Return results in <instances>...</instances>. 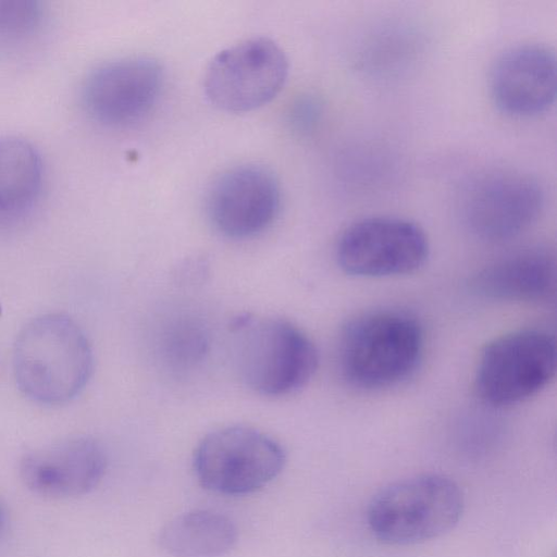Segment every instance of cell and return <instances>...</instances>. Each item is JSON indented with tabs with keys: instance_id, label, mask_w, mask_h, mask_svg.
<instances>
[{
	"instance_id": "obj_1",
	"label": "cell",
	"mask_w": 557,
	"mask_h": 557,
	"mask_svg": "<svg viewBox=\"0 0 557 557\" xmlns=\"http://www.w3.org/2000/svg\"><path fill=\"white\" fill-rule=\"evenodd\" d=\"M94 371V354L83 329L65 313L38 315L20 331L13 373L24 396L45 406L76 398Z\"/></svg>"
},
{
	"instance_id": "obj_2",
	"label": "cell",
	"mask_w": 557,
	"mask_h": 557,
	"mask_svg": "<svg viewBox=\"0 0 557 557\" xmlns=\"http://www.w3.org/2000/svg\"><path fill=\"white\" fill-rule=\"evenodd\" d=\"M423 349V329L413 315L395 309L368 311L342 329L339 373L358 389H383L408 379L417 370Z\"/></svg>"
},
{
	"instance_id": "obj_3",
	"label": "cell",
	"mask_w": 557,
	"mask_h": 557,
	"mask_svg": "<svg viewBox=\"0 0 557 557\" xmlns=\"http://www.w3.org/2000/svg\"><path fill=\"white\" fill-rule=\"evenodd\" d=\"M231 333L237 375L259 395L293 394L307 385L318 369L313 342L285 319L239 315L233 321Z\"/></svg>"
},
{
	"instance_id": "obj_4",
	"label": "cell",
	"mask_w": 557,
	"mask_h": 557,
	"mask_svg": "<svg viewBox=\"0 0 557 557\" xmlns=\"http://www.w3.org/2000/svg\"><path fill=\"white\" fill-rule=\"evenodd\" d=\"M463 494L450 478L423 473L389 483L370 500L367 523L381 543L408 546L437 539L459 522Z\"/></svg>"
},
{
	"instance_id": "obj_5",
	"label": "cell",
	"mask_w": 557,
	"mask_h": 557,
	"mask_svg": "<svg viewBox=\"0 0 557 557\" xmlns=\"http://www.w3.org/2000/svg\"><path fill=\"white\" fill-rule=\"evenodd\" d=\"M285 462V450L277 441L246 425L208 433L193 458L198 482L206 490L228 496L259 491L282 472Z\"/></svg>"
},
{
	"instance_id": "obj_6",
	"label": "cell",
	"mask_w": 557,
	"mask_h": 557,
	"mask_svg": "<svg viewBox=\"0 0 557 557\" xmlns=\"http://www.w3.org/2000/svg\"><path fill=\"white\" fill-rule=\"evenodd\" d=\"M556 371V343L540 330L502 335L482 350L474 375L480 399L491 407L520 404L541 392Z\"/></svg>"
},
{
	"instance_id": "obj_7",
	"label": "cell",
	"mask_w": 557,
	"mask_h": 557,
	"mask_svg": "<svg viewBox=\"0 0 557 557\" xmlns=\"http://www.w3.org/2000/svg\"><path fill=\"white\" fill-rule=\"evenodd\" d=\"M287 75L288 60L283 49L270 38L252 37L212 58L203 90L209 102L222 111L249 112L275 98Z\"/></svg>"
},
{
	"instance_id": "obj_8",
	"label": "cell",
	"mask_w": 557,
	"mask_h": 557,
	"mask_svg": "<svg viewBox=\"0 0 557 557\" xmlns=\"http://www.w3.org/2000/svg\"><path fill=\"white\" fill-rule=\"evenodd\" d=\"M430 244L416 222L392 215L360 219L341 234L337 264L348 275L387 277L413 273L425 263Z\"/></svg>"
},
{
	"instance_id": "obj_9",
	"label": "cell",
	"mask_w": 557,
	"mask_h": 557,
	"mask_svg": "<svg viewBox=\"0 0 557 557\" xmlns=\"http://www.w3.org/2000/svg\"><path fill=\"white\" fill-rule=\"evenodd\" d=\"M545 203L542 185L509 169L485 172L466 187L461 213L468 228L492 243L511 239L533 225Z\"/></svg>"
},
{
	"instance_id": "obj_10",
	"label": "cell",
	"mask_w": 557,
	"mask_h": 557,
	"mask_svg": "<svg viewBox=\"0 0 557 557\" xmlns=\"http://www.w3.org/2000/svg\"><path fill=\"white\" fill-rule=\"evenodd\" d=\"M163 87L160 63L145 55L103 62L89 72L82 102L97 122L110 127L135 124L150 113Z\"/></svg>"
},
{
	"instance_id": "obj_11",
	"label": "cell",
	"mask_w": 557,
	"mask_h": 557,
	"mask_svg": "<svg viewBox=\"0 0 557 557\" xmlns=\"http://www.w3.org/2000/svg\"><path fill=\"white\" fill-rule=\"evenodd\" d=\"M281 187L274 173L258 163L233 166L210 185L205 210L213 228L231 239L263 233L276 219Z\"/></svg>"
},
{
	"instance_id": "obj_12",
	"label": "cell",
	"mask_w": 557,
	"mask_h": 557,
	"mask_svg": "<svg viewBox=\"0 0 557 557\" xmlns=\"http://www.w3.org/2000/svg\"><path fill=\"white\" fill-rule=\"evenodd\" d=\"M108 466L103 446L90 436H72L25 454L18 466L34 494L66 499L84 496L102 481Z\"/></svg>"
},
{
	"instance_id": "obj_13",
	"label": "cell",
	"mask_w": 557,
	"mask_h": 557,
	"mask_svg": "<svg viewBox=\"0 0 557 557\" xmlns=\"http://www.w3.org/2000/svg\"><path fill=\"white\" fill-rule=\"evenodd\" d=\"M556 57L548 46L522 44L506 50L490 74L491 96L499 110L515 116L540 114L555 102Z\"/></svg>"
},
{
	"instance_id": "obj_14",
	"label": "cell",
	"mask_w": 557,
	"mask_h": 557,
	"mask_svg": "<svg viewBox=\"0 0 557 557\" xmlns=\"http://www.w3.org/2000/svg\"><path fill=\"white\" fill-rule=\"evenodd\" d=\"M555 259L541 247L515 250L490 262L473 276L472 289L494 300L534 301L555 287Z\"/></svg>"
},
{
	"instance_id": "obj_15",
	"label": "cell",
	"mask_w": 557,
	"mask_h": 557,
	"mask_svg": "<svg viewBox=\"0 0 557 557\" xmlns=\"http://www.w3.org/2000/svg\"><path fill=\"white\" fill-rule=\"evenodd\" d=\"M44 183L45 166L37 148L18 136H0V230L32 214Z\"/></svg>"
},
{
	"instance_id": "obj_16",
	"label": "cell",
	"mask_w": 557,
	"mask_h": 557,
	"mask_svg": "<svg viewBox=\"0 0 557 557\" xmlns=\"http://www.w3.org/2000/svg\"><path fill=\"white\" fill-rule=\"evenodd\" d=\"M237 542V528L225 515L195 509L181 513L159 532L161 549L172 557H222Z\"/></svg>"
},
{
	"instance_id": "obj_17",
	"label": "cell",
	"mask_w": 557,
	"mask_h": 557,
	"mask_svg": "<svg viewBox=\"0 0 557 557\" xmlns=\"http://www.w3.org/2000/svg\"><path fill=\"white\" fill-rule=\"evenodd\" d=\"M44 4L33 0H0V49L28 44L42 29Z\"/></svg>"
},
{
	"instance_id": "obj_18",
	"label": "cell",
	"mask_w": 557,
	"mask_h": 557,
	"mask_svg": "<svg viewBox=\"0 0 557 557\" xmlns=\"http://www.w3.org/2000/svg\"><path fill=\"white\" fill-rule=\"evenodd\" d=\"M2 523H3V512H2V509L0 506V530H1Z\"/></svg>"
}]
</instances>
